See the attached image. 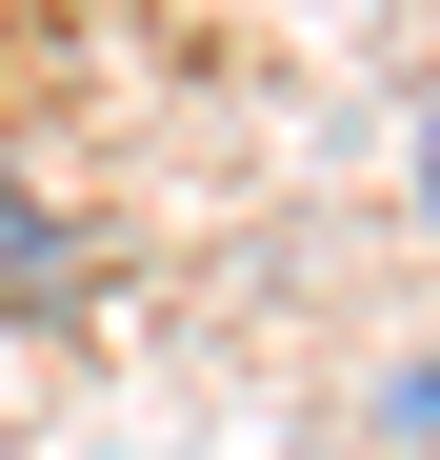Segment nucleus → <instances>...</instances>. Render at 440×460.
<instances>
[{"mask_svg":"<svg viewBox=\"0 0 440 460\" xmlns=\"http://www.w3.org/2000/svg\"><path fill=\"white\" fill-rule=\"evenodd\" d=\"M81 300H101V241H81L40 181H0V321H40V341H60Z\"/></svg>","mask_w":440,"mask_h":460,"instance_id":"obj_1","label":"nucleus"},{"mask_svg":"<svg viewBox=\"0 0 440 460\" xmlns=\"http://www.w3.org/2000/svg\"><path fill=\"white\" fill-rule=\"evenodd\" d=\"M381 440H420V460H440V341H420V360L381 380Z\"/></svg>","mask_w":440,"mask_h":460,"instance_id":"obj_2","label":"nucleus"},{"mask_svg":"<svg viewBox=\"0 0 440 460\" xmlns=\"http://www.w3.org/2000/svg\"><path fill=\"white\" fill-rule=\"evenodd\" d=\"M400 200H420V241H440V101L400 120Z\"/></svg>","mask_w":440,"mask_h":460,"instance_id":"obj_3","label":"nucleus"}]
</instances>
